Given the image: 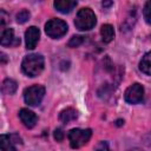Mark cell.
<instances>
[{
  "label": "cell",
  "instance_id": "obj_11",
  "mask_svg": "<svg viewBox=\"0 0 151 151\" xmlns=\"http://www.w3.org/2000/svg\"><path fill=\"white\" fill-rule=\"evenodd\" d=\"M54 7L57 11H59L60 13H70L76 6H77V1L73 0H57L54 1Z\"/></svg>",
  "mask_w": 151,
  "mask_h": 151
},
{
  "label": "cell",
  "instance_id": "obj_19",
  "mask_svg": "<svg viewBox=\"0 0 151 151\" xmlns=\"http://www.w3.org/2000/svg\"><path fill=\"white\" fill-rule=\"evenodd\" d=\"M94 151H110V147H109L107 142L101 140V142L97 143L96 146H94Z\"/></svg>",
  "mask_w": 151,
  "mask_h": 151
},
{
  "label": "cell",
  "instance_id": "obj_21",
  "mask_svg": "<svg viewBox=\"0 0 151 151\" xmlns=\"http://www.w3.org/2000/svg\"><path fill=\"white\" fill-rule=\"evenodd\" d=\"M143 142H144V144H145L147 147L151 149V131L147 132L146 134H144V137H143Z\"/></svg>",
  "mask_w": 151,
  "mask_h": 151
},
{
  "label": "cell",
  "instance_id": "obj_17",
  "mask_svg": "<svg viewBox=\"0 0 151 151\" xmlns=\"http://www.w3.org/2000/svg\"><path fill=\"white\" fill-rule=\"evenodd\" d=\"M143 17L145 19V21L151 25V1H147L145 5H144V8H143Z\"/></svg>",
  "mask_w": 151,
  "mask_h": 151
},
{
  "label": "cell",
  "instance_id": "obj_20",
  "mask_svg": "<svg viewBox=\"0 0 151 151\" xmlns=\"http://www.w3.org/2000/svg\"><path fill=\"white\" fill-rule=\"evenodd\" d=\"M53 136H54V139H55L57 142H61V140L64 139V136H65V134H64V132H63L61 129H55Z\"/></svg>",
  "mask_w": 151,
  "mask_h": 151
},
{
  "label": "cell",
  "instance_id": "obj_5",
  "mask_svg": "<svg viewBox=\"0 0 151 151\" xmlns=\"http://www.w3.org/2000/svg\"><path fill=\"white\" fill-rule=\"evenodd\" d=\"M45 96V87L42 85H32L24 91L25 103L29 106H38Z\"/></svg>",
  "mask_w": 151,
  "mask_h": 151
},
{
  "label": "cell",
  "instance_id": "obj_9",
  "mask_svg": "<svg viewBox=\"0 0 151 151\" xmlns=\"http://www.w3.org/2000/svg\"><path fill=\"white\" fill-rule=\"evenodd\" d=\"M19 118H20L21 123L28 129H32L33 126H35V124L38 122L37 114L28 109H21L19 111Z\"/></svg>",
  "mask_w": 151,
  "mask_h": 151
},
{
  "label": "cell",
  "instance_id": "obj_13",
  "mask_svg": "<svg viewBox=\"0 0 151 151\" xmlns=\"http://www.w3.org/2000/svg\"><path fill=\"white\" fill-rule=\"evenodd\" d=\"M100 35H101V39L104 42H110L113 40L114 38V29H113V26L110 25V24H105L101 26L100 28Z\"/></svg>",
  "mask_w": 151,
  "mask_h": 151
},
{
  "label": "cell",
  "instance_id": "obj_1",
  "mask_svg": "<svg viewBox=\"0 0 151 151\" xmlns=\"http://www.w3.org/2000/svg\"><path fill=\"white\" fill-rule=\"evenodd\" d=\"M44 66H45L44 57L40 54H37V53L26 55L21 63V70L28 77L39 76L42 72Z\"/></svg>",
  "mask_w": 151,
  "mask_h": 151
},
{
  "label": "cell",
  "instance_id": "obj_15",
  "mask_svg": "<svg viewBox=\"0 0 151 151\" xmlns=\"http://www.w3.org/2000/svg\"><path fill=\"white\" fill-rule=\"evenodd\" d=\"M18 88V85H17V81L13 80V79H5L4 83H2V86H1V90L5 94H13Z\"/></svg>",
  "mask_w": 151,
  "mask_h": 151
},
{
  "label": "cell",
  "instance_id": "obj_2",
  "mask_svg": "<svg viewBox=\"0 0 151 151\" xmlns=\"http://www.w3.org/2000/svg\"><path fill=\"white\" fill-rule=\"evenodd\" d=\"M96 22H97L96 14L88 7L79 9L74 19V26L79 31H90L91 28L94 27Z\"/></svg>",
  "mask_w": 151,
  "mask_h": 151
},
{
  "label": "cell",
  "instance_id": "obj_6",
  "mask_svg": "<svg viewBox=\"0 0 151 151\" xmlns=\"http://www.w3.org/2000/svg\"><path fill=\"white\" fill-rule=\"evenodd\" d=\"M143 97H144V87L138 83L130 85L124 93V99L129 104H138L143 100Z\"/></svg>",
  "mask_w": 151,
  "mask_h": 151
},
{
  "label": "cell",
  "instance_id": "obj_24",
  "mask_svg": "<svg viewBox=\"0 0 151 151\" xmlns=\"http://www.w3.org/2000/svg\"><path fill=\"white\" fill-rule=\"evenodd\" d=\"M122 124H124V120H122V119L117 120V125H122Z\"/></svg>",
  "mask_w": 151,
  "mask_h": 151
},
{
  "label": "cell",
  "instance_id": "obj_14",
  "mask_svg": "<svg viewBox=\"0 0 151 151\" xmlns=\"http://www.w3.org/2000/svg\"><path fill=\"white\" fill-rule=\"evenodd\" d=\"M139 70L143 73L151 76V51L145 53L144 57L142 58V60L139 61Z\"/></svg>",
  "mask_w": 151,
  "mask_h": 151
},
{
  "label": "cell",
  "instance_id": "obj_16",
  "mask_svg": "<svg viewBox=\"0 0 151 151\" xmlns=\"http://www.w3.org/2000/svg\"><path fill=\"white\" fill-rule=\"evenodd\" d=\"M84 40H85V38L81 37V35H73V37L68 40L67 46H68V47H78V46H80V45L84 42Z\"/></svg>",
  "mask_w": 151,
  "mask_h": 151
},
{
  "label": "cell",
  "instance_id": "obj_22",
  "mask_svg": "<svg viewBox=\"0 0 151 151\" xmlns=\"http://www.w3.org/2000/svg\"><path fill=\"white\" fill-rule=\"evenodd\" d=\"M6 22H7V14L4 11H1L0 12V24H1V26H4Z\"/></svg>",
  "mask_w": 151,
  "mask_h": 151
},
{
  "label": "cell",
  "instance_id": "obj_10",
  "mask_svg": "<svg viewBox=\"0 0 151 151\" xmlns=\"http://www.w3.org/2000/svg\"><path fill=\"white\" fill-rule=\"evenodd\" d=\"M0 41L2 46H17L20 44V39L14 37V31L13 28H9V27L2 28Z\"/></svg>",
  "mask_w": 151,
  "mask_h": 151
},
{
  "label": "cell",
  "instance_id": "obj_4",
  "mask_svg": "<svg viewBox=\"0 0 151 151\" xmlns=\"http://www.w3.org/2000/svg\"><path fill=\"white\" fill-rule=\"evenodd\" d=\"M67 28V24L61 19H51L45 25V32L52 39H59L65 35Z\"/></svg>",
  "mask_w": 151,
  "mask_h": 151
},
{
  "label": "cell",
  "instance_id": "obj_18",
  "mask_svg": "<svg viewBox=\"0 0 151 151\" xmlns=\"http://www.w3.org/2000/svg\"><path fill=\"white\" fill-rule=\"evenodd\" d=\"M29 17H31V14H29V12L27 9H21L17 14V21L19 24H24V22H26L29 19Z\"/></svg>",
  "mask_w": 151,
  "mask_h": 151
},
{
  "label": "cell",
  "instance_id": "obj_8",
  "mask_svg": "<svg viewBox=\"0 0 151 151\" xmlns=\"http://www.w3.org/2000/svg\"><path fill=\"white\" fill-rule=\"evenodd\" d=\"M40 38V31L38 27L35 26H31L28 27V29L25 32V42H26V48L28 50H33Z\"/></svg>",
  "mask_w": 151,
  "mask_h": 151
},
{
  "label": "cell",
  "instance_id": "obj_23",
  "mask_svg": "<svg viewBox=\"0 0 151 151\" xmlns=\"http://www.w3.org/2000/svg\"><path fill=\"white\" fill-rule=\"evenodd\" d=\"M110 5H112V2L110 1V2H103V6L105 7V6H110Z\"/></svg>",
  "mask_w": 151,
  "mask_h": 151
},
{
  "label": "cell",
  "instance_id": "obj_7",
  "mask_svg": "<svg viewBox=\"0 0 151 151\" xmlns=\"http://www.w3.org/2000/svg\"><path fill=\"white\" fill-rule=\"evenodd\" d=\"M15 144H22L21 138L18 134H1L0 146L2 151H17Z\"/></svg>",
  "mask_w": 151,
  "mask_h": 151
},
{
  "label": "cell",
  "instance_id": "obj_3",
  "mask_svg": "<svg viewBox=\"0 0 151 151\" xmlns=\"http://www.w3.org/2000/svg\"><path fill=\"white\" fill-rule=\"evenodd\" d=\"M91 129H72L68 131V140L72 149H79L84 146L91 138Z\"/></svg>",
  "mask_w": 151,
  "mask_h": 151
},
{
  "label": "cell",
  "instance_id": "obj_12",
  "mask_svg": "<svg viewBox=\"0 0 151 151\" xmlns=\"http://www.w3.org/2000/svg\"><path fill=\"white\" fill-rule=\"evenodd\" d=\"M77 117H78V112L72 107H67L59 113V120L64 124H67V123L74 120Z\"/></svg>",
  "mask_w": 151,
  "mask_h": 151
},
{
  "label": "cell",
  "instance_id": "obj_25",
  "mask_svg": "<svg viewBox=\"0 0 151 151\" xmlns=\"http://www.w3.org/2000/svg\"><path fill=\"white\" fill-rule=\"evenodd\" d=\"M129 151H143V150H140V149H131Z\"/></svg>",
  "mask_w": 151,
  "mask_h": 151
}]
</instances>
